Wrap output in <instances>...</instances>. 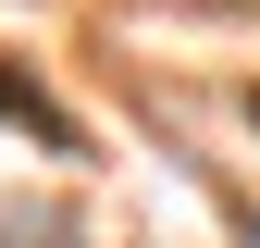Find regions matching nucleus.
<instances>
[{
  "mask_svg": "<svg viewBox=\"0 0 260 248\" xmlns=\"http://www.w3.org/2000/svg\"><path fill=\"white\" fill-rule=\"evenodd\" d=\"M248 112H260V100H248Z\"/></svg>",
  "mask_w": 260,
  "mask_h": 248,
  "instance_id": "nucleus-2",
  "label": "nucleus"
},
{
  "mask_svg": "<svg viewBox=\"0 0 260 248\" xmlns=\"http://www.w3.org/2000/svg\"><path fill=\"white\" fill-rule=\"evenodd\" d=\"M0 124H25V137H50V149H75V124H62V112L38 100V87L13 75V62H0Z\"/></svg>",
  "mask_w": 260,
  "mask_h": 248,
  "instance_id": "nucleus-1",
  "label": "nucleus"
}]
</instances>
